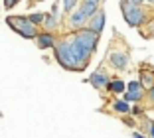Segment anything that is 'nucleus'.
<instances>
[{
	"label": "nucleus",
	"instance_id": "obj_1",
	"mask_svg": "<svg viewBox=\"0 0 154 138\" xmlns=\"http://www.w3.org/2000/svg\"><path fill=\"white\" fill-rule=\"evenodd\" d=\"M51 49H54L55 61L63 67V69H67V71H83V65L75 59V55H73V51H71V45H69L67 34H65V36H61V38H57Z\"/></svg>",
	"mask_w": 154,
	"mask_h": 138
},
{
	"label": "nucleus",
	"instance_id": "obj_2",
	"mask_svg": "<svg viewBox=\"0 0 154 138\" xmlns=\"http://www.w3.org/2000/svg\"><path fill=\"white\" fill-rule=\"evenodd\" d=\"M121 12L125 22L131 28H142L148 22V8L144 4H131L127 0H121Z\"/></svg>",
	"mask_w": 154,
	"mask_h": 138
},
{
	"label": "nucleus",
	"instance_id": "obj_3",
	"mask_svg": "<svg viewBox=\"0 0 154 138\" xmlns=\"http://www.w3.org/2000/svg\"><path fill=\"white\" fill-rule=\"evenodd\" d=\"M69 36L73 38V41H75L77 45L81 49H85L89 55H93L97 51V48H99V40H101V36L97 34V32H93V30H89V28H81V30H75V32H71Z\"/></svg>",
	"mask_w": 154,
	"mask_h": 138
},
{
	"label": "nucleus",
	"instance_id": "obj_4",
	"mask_svg": "<svg viewBox=\"0 0 154 138\" xmlns=\"http://www.w3.org/2000/svg\"><path fill=\"white\" fill-rule=\"evenodd\" d=\"M6 24H8V28L12 32H16L18 36L26 38V40H34L38 36V32H40V28L34 26L28 20V16H6Z\"/></svg>",
	"mask_w": 154,
	"mask_h": 138
},
{
	"label": "nucleus",
	"instance_id": "obj_5",
	"mask_svg": "<svg viewBox=\"0 0 154 138\" xmlns=\"http://www.w3.org/2000/svg\"><path fill=\"white\" fill-rule=\"evenodd\" d=\"M144 93L146 91L142 89V85L138 83V79H132L127 83V89H125V99L122 101H127V103H140L142 99H144Z\"/></svg>",
	"mask_w": 154,
	"mask_h": 138
},
{
	"label": "nucleus",
	"instance_id": "obj_6",
	"mask_svg": "<svg viewBox=\"0 0 154 138\" xmlns=\"http://www.w3.org/2000/svg\"><path fill=\"white\" fill-rule=\"evenodd\" d=\"M87 81H89V85H93L97 91H103V89H107V85H109V81H111V75L103 65H99L95 71L89 75Z\"/></svg>",
	"mask_w": 154,
	"mask_h": 138
},
{
	"label": "nucleus",
	"instance_id": "obj_7",
	"mask_svg": "<svg viewBox=\"0 0 154 138\" xmlns=\"http://www.w3.org/2000/svg\"><path fill=\"white\" fill-rule=\"evenodd\" d=\"M109 63L115 69L122 71V69H127L128 63H131V55H128L127 51H121V49H111L109 51Z\"/></svg>",
	"mask_w": 154,
	"mask_h": 138
},
{
	"label": "nucleus",
	"instance_id": "obj_8",
	"mask_svg": "<svg viewBox=\"0 0 154 138\" xmlns=\"http://www.w3.org/2000/svg\"><path fill=\"white\" fill-rule=\"evenodd\" d=\"M67 28L69 32H75V30H81V28H87V18L83 16V12L79 8L71 10L67 14Z\"/></svg>",
	"mask_w": 154,
	"mask_h": 138
},
{
	"label": "nucleus",
	"instance_id": "obj_9",
	"mask_svg": "<svg viewBox=\"0 0 154 138\" xmlns=\"http://www.w3.org/2000/svg\"><path fill=\"white\" fill-rule=\"evenodd\" d=\"M105 22H107V14H105V10H97L93 16H91L89 20H87V28L93 32H97V34H103V28H105Z\"/></svg>",
	"mask_w": 154,
	"mask_h": 138
},
{
	"label": "nucleus",
	"instance_id": "obj_10",
	"mask_svg": "<svg viewBox=\"0 0 154 138\" xmlns=\"http://www.w3.org/2000/svg\"><path fill=\"white\" fill-rule=\"evenodd\" d=\"M34 40H36V45L40 49H51L55 40H57V36H55L54 32H38V36Z\"/></svg>",
	"mask_w": 154,
	"mask_h": 138
},
{
	"label": "nucleus",
	"instance_id": "obj_11",
	"mask_svg": "<svg viewBox=\"0 0 154 138\" xmlns=\"http://www.w3.org/2000/svg\"><path fill=\"white\" fill-rule=\"evenodd\" d=\"M77 8L83 12V16H85L87 20L93 16V14L97 12V10L101 8V4H97V2H91V0H79V4H77Z\"/></svg>",
	"mask_w": 154,
	"mask_h": 138
},
{
	"label": "nucleus",
	"instance_id": "obj_12",
	"mask_svg": "<svg viewBox=\"0 0 154 138\" xmlns=\"http://www.w3.org/2000/svg\"><path fill=\"white\" fill-rule=\"evenodd\" d=\"M138 83L142 85V89L148 91L150 87H154V67L152 69H146V67H142L140 69V79H138Z\"/></svg>",
	"mask_w": 154,
	"mask_h": 138
},
{
	"label": "nucleus",
	"instance_id": "obj_13",
	"mask_svg": "<svg viewBox=\"0 0 154 138\" xmlns=\"http://www.w3.org/2000/svg\"><path fill=\"white\" fill-rule=\"evenodd\" d=\"M42 26H44V32H55L59 28V16H55V14H51V12L45 14Z\"/></svg>",
	"mask_w": 154,
	"mask_h": 138
},
{
	"label": "nucleus",
	"instance_id": "obj_14",
	"mask_svg": "<svg viewBox=\"0 0 154 138\" xmlns=\"http://www.w3.org/2000/svg\"><path fill=\"white\" fill-rule=\"evenodd\" d=\"M125 89H127V83H125L122 79H111L109 85H107V91L113 93V95H122Z\"/></svg>",
	"mask_w": 154,
	"mask_h": 138
},
{
	"label": "nucleus",
	"instance_id": "obj_15",
	"mask_svg": "<svg viewBox=\"0 0 154 138\" xmlns=\"http://www.w3.org/2000/svg\"><path fill=\"white\" fill-rule=\"evenodd\" d=\"M113 111L119 112V115H127V112H131V105H128L127 101H115L113 103Z\"/></svg>",
	"mask_w": 154,
	"mask_h": 138
},
{
	"label": "nucleus",
	"instance_id": "obj_16",
	"mask_svg": "<svg viewBox=\"0 0 154 138\" xmlns=\"http://www.w3.org/2000/svg\"><path fill=\"white\" fill-rule=\"evenodd\" d=\"M44 16H45L44 12H32V14H28V20H30L34 26L40 28V26H42V22H44Z\"/></svg>",
	"mask_w": 154,
	"mask_h": 138
},
{
	"label": "nucleus",
	"instance_id": "obj_17",
	"mask_svg": "<svg viewBox=\"0 0 154 138\" xmlns=\"http://www.w3.org/2000/svg\"><path fill=\"white\" fill-rule=\"evenodd\" d=\"M77 4H79V0H63V12L69 14L71 10L77 8Z\"/></svg>",
	"mask_w": 154,
	"mask_h": 138
},
{
	"label": "nucleus",
	"instance_id": "obj_18",
	"mask_svg": "<svg viewBox=\"0 0 154 138\" xmlns=\"http://www.w3.org/2000/svg\"><path fill=\"white\" fill-rule=\"evenodd\" d=\"M131 115H134V116H142V107L138 105V103H134V107H131Z\"/></svg>",
	"mask_w": 154,
	"mask_h": 138
},
{
	"label": "nucleus",
	"instance_id": "obj_19",
	"mask_svg": "<svg viewBox=\"0 0 154 138\" xmlns=\"http://www.w3.org/2000/svg\"><path fill=\"white\" fill-rule=\"evenodd\" d=\"M18 2H20V0H4V8L6 10H12L14 6L18 4Z\"/></svg>",
	"mask_w": 154,
	"mask_h": 138
},
{
	"label": "nucleus",
	"instance_id": "obj_20",
	"mask_svg": "<svg viewBox=\"0 0 154 138\" xmlns=\"http://www.w3.org/2000/svg\"><path fill=\"white\" fill-rule=\"evenodd\" d=\"M148 130H150V138H154V122L152 120L148 122Z\"/></svg>",
	"mask_w": 154,
	"mask_h": 138
},
{
	"label": "nucleus",
	"instance_id": "obj_21",
	"mask_svg": "<svg viewBox=\"0 0 154 138\" xmlns=\"http://www.w3.org/2000/svg\"><path fill=\"white\" fill-rule=\"evenodd\" d=\"M146 24H148V30H150V36H154V20H152V22H146Z\"/></svg>",
	"mask_w": 154,
	"mask_h": 138
},
{
	"label": "nucleus",
	"instance_id": "obj_22",
	"mask_svg": "<svg viewBox=\"0 0 154 138\" xmlns=\"http://www.w3.org/2000/svg\"><path fill=\"white\" fill-rule=\"evenodd\" d=\"M127 2H131V4H136V6H138V4H144V0H127Z\"/></svg>",
	"mask_w": 154,
	"mask_h": 138
},
{
	"label": "nucleus",
	"instance_id": "obj_23",
	"mask_svg": "<svg viewBox=\"0 0 154 138\" xmlns=\"http://www.w3.org/2000/svg\"><path fill=\"white\" fill-rule=\"evenodd\" d=\"M132 138H146V136H142L140 132H136V130H134V132H132Z\"/></svg>",
	"mask_w": 154,
	"mask_h": 138
},
{
	"label": "nucleus",
	"instance_id": "obj_24",
	"mask_svg": "<svg viewBox=\"0 0 154 138\" xmlns=\"http://www.w3.org/2000/svg\"><path fill=\"white\" fill-rule=\"evenodd\" d=\"M144 4L146 6H154V0H144Z\"/></svg>",
	"mask_w": 154,
	"mask_h": 138
},
{
	"label": "nucleus",
	"instance_id": "obj_25",
	"mask_svg": "<svg viewBox=\"0 0 154 138\" xmlns=\"http://www.w3.org/2000/svg\"><path fill=\"white\" fill-rule=\"evenodd\" d=\"M91 2H97V4H101V2H103V0H91Z\"/></svg>",
	"mask_w": 154,
	"mask_h": 138
},
{
	"label": "nucleus",
	"instance_id": "obj_26",
	"mask_svg": "<svg viewBox=\"0 0 154 138\" xmlns=\"http://www.w3.org/2000/svg\"><path fill=\"white\" fill-rule=\"evenodd\" d=\"M34 2H44V0H34Z\"/></svg>",
	"mask_w": 154,
	"mask_h": 138
},
{
	"label": "nucleus",
	"instance_id": "obj_27",
	"mask_svg": "<svg viewBox=\"0 0 154 138\" xmlns=\"http://www.w3.org/2000/svg\"><path fill=\"white\" fill-rule=\"evenodd\" d=\"M152 107H154V103H152Z\"/></svg>",
	"mask_w": 154,
	"mask_h": 138
},
{
	"label": "nucleus",
	"instance_id": "obj_28",
	"mask_svg": "<svg viewBox=\"0 0 154 138\" xmlns=\"http://www.w3.org/2000/svg\"><path fill=\"white\" fill-rule=\"evenodd\" d=\"M103 2H105V0H103Z\"/></svg>",
	"mask_w": 154,
	"mask_h": 138
}]
</instances>
